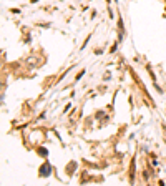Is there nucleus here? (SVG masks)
Wrapping results in <instances>:
<instances>
[{
    "label": "nucleus",
    "instance_id": "2",
    "mask_svg": "<svg viewBox=\"0 0 166 186\" xmlns=\"http://www.w3.org/2000/svg\"><path fill=\"white\" fill-rule=\"evenodd\" d=\"M130 169H131V171H130V180H135V160H133L131 161V166H130Z\"/></svg>",
    "mask_w": 166,
    "mask_h": 186
},
{
    "label": "nucleus",
    "instance_id": "1",
    "mask_svg": "<svg viewBox=\"0 0 166 186\" xmlns=\"http://www.w3.org/2000/svg\"><path fill=\"white\" fill-rule=\"evenodd\" d=\"M48 176V174H50V166H48V164H43V166H42V173H40V176Z\"/></svg>",
    "mask_w": 166,
    "mask_h": 186
},
{
    "label": "nucleus",
    "instance_id": "4",
    "mask_svg": "<svg viewBox=\"0 0 166 186\" xmlns=\"http://www.w3.org/2000/svg\"><path fill=\"white\" fill-rule=\"evenodd\" d=\"M83 73H85V70H81L80 73H78V75H76V80H80L81 76H83Z\"/></svg>",
    "mask_w": 166,
    "mask_h": 186
},
{
    "label": "nucleus",
    "instance_id": "3",
    "mask_svg": "<svg viewBox=\"0 0 166 186\" xmlns=\"http://www.w3.org/2000/svg\"><path fill=\"white\" fill-rule=\"evenodd\" d=\"M143 178H144L146 181L149 180V173H148V171H143Z\"/></svg>",
    "mask_w": 166,
    "mask_h": 186
}]
</instances>
